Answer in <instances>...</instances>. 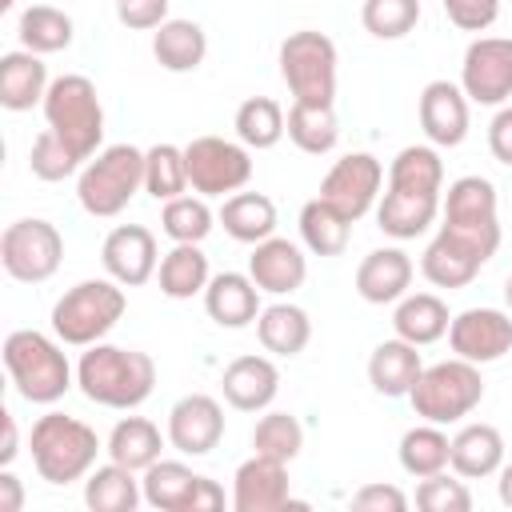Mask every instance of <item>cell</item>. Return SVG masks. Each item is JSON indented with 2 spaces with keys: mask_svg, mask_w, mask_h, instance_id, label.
<instances>
[{
  "mask_svg": "<svg viewBox=\"0 0 512 512\" xmlns=\"http://www.w3.org/2000/svg\"><path fill=\"white\" fill-rule=\"evenodd\" d=\"M188 188L192 184H188L184 148H176V144H152L144 152V192L152 200H176Z\"/></svg>",
  "mask_w": 512,
  "mask_h": 512,
  "instance_id": "obj_42",
  "label": "cell"
},
{
  "mask_svg": "<svg viewBox=\"0 0 512 512\" xmlns=\"http://www.w3.org/2000/svg\"><path fill=\"white\" fill-rule=\"evenodd\" d=\"M440 216V196H408V192H384L376 204V224L392 240H416L428 232Z\"/></svg>",
  "mask_w": 512,
  "mask_h": 512,
  "instance_id": "obj_32",
  "label": "cell"
},
{
  "mask_svg": "<svg viewBox=\"0 0 512 512\" xmlns=\"http://www.w3.org/2000/svg\"><path fill=\"white\" fill-rule=\"evenodd\" d=\"M284 128H288V140L308 152V156H324L336 148L340 140V120H336V108L332 104H304V100H292L288 116H284Z\"/></svg>",
  "mask_w": 512,
  "mask_h": 512,
  "instance_id": "obj_37",
  "label": "cell"
},
{
  "mask_svg": "<svg viewBox=\"0 0 512 512\" xmlns=\"http://www.w3.org/2000/svg\"><path fill=\"white\" fill-rule=\"evenodd\" d=\"M156 280H160V292H164L168 300L204 296V288H208V280H212L208 256L200 252V244H172V252L160 256Z\"/></svg>",
  "mask_w": 512,
  "mask_h": 512,
  "instance_id": "obj_36",
  "label": "cell"
},
{
  "mask_svg": "<svg viewBox=\"0 0 512 512\" xmlns=\"http://www.w3.org/2000/svg\"><path fill=\"white\" fill-rule=\"evenodd\" d=\"M240 144L264 152V148H276L288 128H284V108L272 100V96H248L240 108H236V120H232Z\"/></svg>",
  "mask_w": 512,
  "mask_h": 512,
  "instance_id": "obj_41",
  "label": "cell"
},
{
  "mask_svg": "<svg viewBox=\"0 0 512 512\" xmlns=\"http://www.w3.org/2000/svg\"><path fill=\"white\" fill-rule=\"evenodd\" d=\"M216 224V212L208 208V196H176V200H164V212H160V228L172 244H200Z\"/></svg>",
  "mask_w": 512,
  "mask_h": 512,
  "instance_id": "obj_43",
  "label": "cell"
},
{
  "mask_svg": "<svg viewBox=\"0 0 512 512\" xmlns=\"http://www.w3.org/2000/svg\"><path fill=\"white\" fill-rule=\"evenodd\" d=\"M388 188L408 196H440L444 192V160L436 144H408L388 164Z\"/></svg>",
  "mask_w": 512,
  "mask_h": 512,
  "instance_id": "obj_29",
  "label": "cell"
},
{
  "mask_svg": "<svg viewBox=\"0 0 512 512\" xmlns=\"http://www.w3.org/2000/svg\"><path fill=\"white\" fill-rule=\"evenodd\" d=\"M140 188H144V152L132 144L100 148L76 176V200L96 220L120 216Z\"/></svg>",
  "mask_w": 512,
  "mask_h": 512,
  "instance_id": "obj_5",
  "label": "cell"
},
{
  "mask_svg": "<svg viewBox=\"0 0 512 512\" xmlns=\"http://www.w3.org/2000/svg\"><path fill=\"white\" fill-rule=\"evenodd\" d=\"M488 152L512 168V104H500L488 124Z\"/></svg>",
  "mask_w": 512,
  "mask_h": 512,
  "instance_id": "obj_51",
  "label": "cell"
},
{
  "mask_svg": "<svg viewBox=\"0 0 512 512\" xmlns=\"http://www.w3.org/2000/svg\"><path fill=\"white\" fill-rule=\"evenodd\" d=\"M164 440H168V436H160V428H156L148 416H124V420H116V428L108 432L104 452H108V460H116V464H124V468H132V472H144L148 464L160 460Z\"/></svg>",
  "mask_w": 512,
  "mask_h": 512,
  "instance_id": "obj_34",
  "label": "cell"
},
{
  "mask_svg": "<svg viewBox=\"0 0 512 512\" xmlns=\"http://www.w3.org/2000/svg\"><path fill=\"white\" fill-rule=\"evenodd\" d=\"M504 304L512 308V272H508V280H504Z\"/></svg>",
  "mask_w": 512,
  "mask_h": 512,
  "instance_id": "obj_55",
  "label": "cell"
},
{
  "mask_svg": "<svg viewBox=\"0 0 512 512\" xmlns=\"http://www.w3.org/2000/svg\"><path fill=\"white\" fill-rule=\"evenodd\" d=\"M16 36L28 52L36 56H52V52H64L76 36V24L64 8H52V4H32L20 12V24H16Z\"/></svg>",
  "mask_w": 512,
  "mask_h": 512,
  "instance_id": "obj_38",
  "label": "cell"
},
{
  "mask_svg": "<svg viewBox=\"0 0 512 512\" xmlns=\"http://www.w3.org/2000/svg\"><path fill=\"white\" fill-rule=\"evenodd\" d=\"M256 336L264 344V352L272 356H300L312 340V320L300 304H288V300H276L268 308H260L256 316Z\"/></svg>",
  "mask_w": 512,
  "mask_h": 512,
  "instance_id": "obj_30",
  "label": "cell"
},
{
  "mask_svg": "<svg viewBox=\"0 0 512 512\" xmlns=\"http://www.w3.org/2000/svg\"><path fill=\"white\" fill-rule=\"evenodd\" d=\"M248 276L268 296H292L308 280V256L300 252V244H292L284 236H268V240L252 244Z\"/></svg>",
  "mask_w": 512,
  "mask_h": 512,
  "instance_id": "obj_20",
  "label": "cell"
},
{
  "mask_svg": "<svg viewBox=\"0 0 512 512\" xmlns=\"http://www.w3.org/2000/svg\"><path fill=\"white\" fill-rule=\"evenodd\" d=\"M188 184L200 196H232L252 180V148L224 136H196L184 144Z\"/></svg>",
  "mask_w": 512,
  "mask_h": 512,
  "instance_id": "obj_11",
  "label": "cell"
},
{
  "mask_svg": "<svg viewBox=\"0 0 512 512\" xmlns=\"http://www.w3.org/2000/svg\"><path fill=\"white\" fill-rule=\"evenodd\" d=\"M140 500H144V488H140L136 472L116 460L96 464L84 476V504L92 512H132Z\"/></svg>",
  "mask_w": 512,
  "mask_h": 512,
  "instance_id": "obj_35",
  "label": "cell"
},
{
  "mask_svg": "<svg viewBox=\"0 0 512 512\" xmlns=\"http://www.w3.org/2000/svg\"><path fill=\"white\" fill-rule=\"evenodd\" d=\"M480 268H484V260H480L476 252H468L464 244H456L452 236H444V232H436L432 244H428L424 256H420V272H424V280L436 284V288H448V292L472 284Z\"/></svg>",
  "mask_w": 512,
  "mask_h": 512,
  "instance_id": "obj_33",
  "label": "cell"
},
{
  "mask_svg": "<svg viewBox=\"0 0 512 512\" xmlns=\"http://www.w3.org/2000/svg\"><path fill=\"white\" fill-rule=\"evenodd\" d=\"M460 88L472 104L500 108L512 96V36H476L460 60Z\"/></svg>",
  "mask_w": 512,
  "mask_h": 512,
  "instance_id": "obj_13",
  "label": "cell"
},
{
  "mask_svg": "<svg viewBox=\"0 0 512 512\" xmlns=\"http://www.w3.org/2000/svg\"><path fill=\"white\" fill-rule=\"evenodd\" d=\"M304 448V428L292 412H264L252 428V452L256 456H268V460H280V464H292Z\"/></svg>",
  "mask_w": 512,
  "mask_h": 512,
  "instance_id": "obj_44",
  "label": "cell"
},
{
  "mask_svg": "<svg viewBox=\"0 0 512 512\" xmlns=\"http://www.w3.org/2000/svg\"><path fill=\"white\" fill-rule=\"evenodd\" d=\"M28 168H32V176L36 180H44V184H56V180H68L72 172H80L84 168V160L52 132V128H44L36 140H32V152H28Z\"/></svg>",
  "mask_w": 512,
  "mask_h": 512,
  "instance_id": "obj_46",
  "label": "cell"
},
{
  "mask_svg": "<svg viewBox=\"0 0 512 512\" xmlns=\"http://www.w3.org/2000/svg\"><path fill=\"white\" fill-rule=\"evenodd\" d=\"M504 464V436L496 424H464L452 436V452H448V468L464 480H484L496 476Z\"/></svg>",
  "mask_w": 512,
  "mask_h": 512,
  "instance_id": "obj_25",
  "label": "cell"
},
{
  "mask_svg": "<svg viewBox=\"0 0 512 512\" xmlns=\"http://www.w3.org/2000/svg\"><path fill=\"white\" fill-rule=\"evenodd\" d=\"M4 368L16 384V392L28 404H56L72 384L76 368L64 356V344L36 332V328H16L4 340Z\"/></svg>",
  "mask_w": 512,
  "mask_h": 512,
  "instance_id": "obj_2",
  "label": "cell"
},
{
  "mask_svg": "<svg viewBox=\"0 0 512 512\" xmlns=\"http://www.w3.org/2000/svg\"><path fill=\"white\" fill-rule=\"evenodd\" d=\"M440 208H444L440 232L452 236L456 244H464L468 252H476L488 264L496 256V248H500V200H496V184L488 176H460V180L448 184Z\"/></svg>",
  "mask_w": 512,
  "mask_h": 512,
  "instance_id": "obj_7",
  "label": "cell"
},
{
  "mask_svg": "<svg viewBox=\"0 0 512 512\" xmlns=\"http://www.w3.org/2000/svg\"><path fill=\"white\" fill-rule=\"evenodd\" d=\"M420 372H424V360H420L416 344H408V340H400V336L376 344L372 356H368V384H372L380 396H392V400H396V396H408Z\"/></svg>",
  "mask_w": 512,
  "mask_h": 512,
  "instance_id": "obj_26",
  "label": "cell"
},
{
  "mask_svg": "<svg viewBox=\"0 0 512 512\" xmlns=\"http://www.w3.org/2000/svg\"><path fill=\"white\" fill-rule=\"evenodd\" d=\"M416 504H420L424 512H468V508H472V492L464 488V476L456 480V476H448V468H444V472L420 480Z\"/></svg>",
  "mask_w": 512,
  "mask_h": 512,
  "instance_id": "obj_47",
  "label": "cell"
},
{
  "mask_svg": "<svg viewBox=\"0 0 512 512\" xmlns=\"http://www.w3.org/2000/svg\"><path fill=\"white\" fill-rule=\"evenodd\" d=\"M60 260H64V236L52 220H40V216L12 220L0 236V264L20 284L52 280Z\"/></svg>",
  "mask_w": 512,
  "mask_h": 512,
  "instance_id": "obj_10",
  "label": "cell"
},
{
  "mask_svg": "<svg viewBox=\"0 0 512 512\" xmlns=\"http://www.w3.org/2000/svg\"><path fill=\"white\" fill-rule=\"evenodd\" d=\"M360 24L376 40H400L420 24V0H364Z\"/></svg>",
  "mask_w": 512,
  "mask_h": 512,
  "instance_id": "obj_45",
  "label": "cell"
},
{
  "mask_svg": "<svg viewBox=\"0 0 512 512\" xmlns=\"http://www.w3.org/2000/svg\"><path fill=\"white\" fill-rule=\"evenodd\" d=\"M216 220L240 244H260V240L276 236V204L264 192H232V196H224Z\"/></svg>",
  "mask_w": 512,
  "mask_h": 512,
  "instance_id": "obj_31",
  "label": "cell"
},
{
  "mask_svg": "<svg viewBox=\"0 0 512 512\" xmlns=\"http://www.w3.org/2000/svg\"><path fill=\"white\" fill-rule=\"evenodd\" d=\"M448 348L472 364H496L512 352V316L500 308H464L448 324Z\"/></svg>",
  "mask_w": 512,
  "mask_h": 512,
  "instance_id": "obj_15",
  "label": "cell"
},
{
  "mask_svg": "<svg viewBox=\"0 0 512 512\" xmlns=\"http://www.w3.org/2000/svg\"><path fill=\"white\" fill-rule=\"evenodd\" d=\"M380 184H384V164L372 152H348L320 180V196L356 224L360 216H368L376 208Z\"/></svg>",
  "mask_w": 512,
  "mask_h": 512,
  "instance_id": "obj_14",
  "label": "cell"
},
{
  "mask_svg": "<svg viewBox=\"0 0 512 512\" xmlns=\"http://www.w3.org/2000/svg\"><path fill=\"white\" fill-rule=\"evenodd\" d=\"M468 96L452 80H428L420 92V128L428 144L436 148H456L468 136Z\"/></svg>",
  "mask_w": 512,
  "mask_h": 512,
  "instance_id": "obj_19",
  "label": "cell"
},
{
  "mask_svg": "<svg viewBox=\"0 0 512 512\" xmlns=\"http://www.w3.org/2000/svg\"><path fill=\"white\" fill-rule=\"evenodd\" d=\"M100 260H104V272L124 284V288H140L156 276L160 268V252H156V236L144 228V224H116L108 236H104V248H100Z\"/></svg>",
  "mask_w": 512,
  "mask_h": 512,
  "instance_id": "obj_18",
  "label": "cell"
},
{
  "mask_svg": "<svg viewBox=\"0 0 512 512\" xmlns=\"http://www.w3.org/2000/svg\"><path fill=\"white\" fill-rule=\"evenodd\" d=\"M348 236H352V220L344 212H336L324 196H312L300 208V240H304L308 252H316V256H340L348 248Z\"/></svg>",
  "mask_w": 512,
  "mask_h": 512,
  "instance_id": "obj_39",
  "label": "cell"
},
{
  "mask_svg": "<svg viewBox=\"0 0 512 512\" xmlns=\"http://www.w3.org/2000/svg\"><path fill=\"white\" fill-rule=\"evenodd\" d=\"M352 508H360V512H404L408 496L396 484H364V488H356Z\"/></svg>",
  "mask_w": 512,
  "mask_h": 512,
  "instance_id": "obj_50",
  "label": "cell"
},
{
  "mask_svg": "<svg viewBox=\"0 0 512 512\" xmlns=\"http://www.w3.org/2000/svg\"><path fill=\"white\" fill-rule=\"evenodd\" d=\"M204 312L220 328H248L260 316V288L248 272H216L204 288Z\"/></svg>",
  "mask_w": 512,
  "mask_h": 512,
  "instance_id": "obj_23",
  "label": "cell"
},
{
  "mask_svg": "<svg viewBox=\"0 0 512 512\" xmlns=\"http://www.w3.org/2000/svg\"><path fill=\"white\" fill-rule=\"evenodd\" d=\"M448 304L436 296V292H408L396 300V312H392V328L400 340L424 348V344H436L440 336H448Z\"/></svg>",
  "mask_w": 512,
  "mask_h": 512,
  "instance_id": "obj_27",
  "label": "cell"
},
{
  "mask_svg": "<svg viewBox=\"0 0 512 512\" xmlns=\"http://www.w3.org/2000/svg\"><path fill=\"white\" fill-rule=\"evenodd\" d=\"M116 16L124 28L148 32L168 20V0H116Z\"/></svg>",
  "mask_w": 512,
  "mask_h": 512,
  "instance_id": "obj_49",
  "label": "cell"
},
{
  "mask_svg": "<svg viewBox=\"0 0 512 512\" xmlns=\"http://www.w3.org/2000/svg\"><path fill=\"white\" fill-rule=\"evenodd\" d=\"M48 64L28 52V48H16V52H4L0 56V104L8 112H28L36 104H44L48 96Z\"/></svg>",
  "mask_w": 512,
  "mask_h": 512,
  "instance_id": "obj_24",
  "label": "cell"
},
{
  "mask_svg": "<svg viewBox=\"0 0 512 512\" xmlns=\"http://www.w3.org/2000/svg\"><path fill=\"white\" fill-rule=\"evenodd\" d=\"M76 388L100 408H140L156 388V364L140 348L88 344L76 364Z\"/></svg>",
  "mask_w": 512,
  "mask_h": 512,
  "instance_id": "obj_1",
  "label": "cell"
},
{
  "mask_svg": "<svg viewBox=\"0 0 512 512\" xmlns=\"http://www.w3.org/2000/svg\"><path fill=\"white\" fill-rule=\"evenodd\" d=\"M44 120L48 128L88 164L96 152H100V140H104V104L96 96V84L80 72H64L48 84V96H44Z\"/></svg>",
  "mask_w": 512,
  "mask_h": 512,
  "instance_id": "obj_6",
  "label": "cell"
},
{
  "mask_svg": "<svg viewBox=\"0 0 512 512\" xmlns=\"http://www.w3.org/2000/svg\"><path fill=\"white\" fill-rule=\"evenodd\" d=\"M24 508V488H20V480L4 468L0 472V512H20Z\"/></svg>",
  "mask_w": 512,
  "mask_h": 512,
  "instance_id": "obj_52",
  "label": "cell"
},
{
  "mask_svg": "<svg viewBox=\"0 0 512 512\" xmlns=\"http://www.w3.org/2000/svg\"><path fill=\"white\" fill-rule=\"evenodd\" d=\"M168 444L184 456H208L224 440V408L208 392H188L168 408Z\"/></svg>",
  "mask_w": 512,
  "mask_h": 512,
  "instance_id": "obj_16",
  "label": "cell"
},
{
  "mask_svg": "<svg viewBox=\"0 0 512 512\" xmlns=\"http://www.w3.org/2000/svg\"><path fill=\"white\" fill-rule=\"evenodd\" d=\"M484 400V380H480V364L472 360H440V364H424V372L416 376L408 404L420 420L428 424H460L464 416H472Z\"/></svg>",
  "mask_w": 512,
  "mask_h": 512,
  "instance_id": "obj_8",
  "label": "cell"
},
{
  "mask_svg": "<svg viewBox=\"0 0 512 512\" xmlns=\"http://www.w3.org/2000/svg\"><path fill=\"white\" fill-rule=\"evenodd\" d=\"M220 392L236 412H264L280 392V368L268 356H236L220 376Z\"/></svg>",
  "mask_w": 512,
  "mask_h": 512,
  "instance_id": "obj_21",
  "label": "cell"
},
{
  "mask_svg": "<svg viewBox=\"0 0 512 512\" xmlns=\"http://www.w3.org/2000/svg\"><path fill=\"white\" fill-rule=\"evenodd\" d=\"M28 444H32V468L40 472V480H48L56 488L84 480L96 468V456L104 448L96 428H88L84 420L64 416V412H44L32 424Z\"/></svg>",
  "mask_w": 512,
  "mask_h": 512,
  "instance_id": "obj_3",
  "label": "cell"
},
{
  "mask_svg": "<svg viewBox=\"0 0 512 512\" xmlns=\"http://www.w3.org/2000/svg\"><path fill=\"white\" fill-rule=\"evenodd\" d=\"M0 424H4V444H0V468H8V464L16 460V452H20V448H16V444H20V440H16V420H12V412H8V408L0 412Z\"/></svg>",
  "mask_w": 512,
  "mask_h": 512,
  "instance_id": "obj_53",
  "label": "cell"
},
{
  "mask_svg": "<svg viewBox=\"0 0 512 512\" xmlns=\"http://www.w3.org/2000/svg\"><path fill=\"white\" fill-rule=\"evenodd\" d=\"M152 56L164 72H196L208 56V36L196 20H164L156 32H152Z\"/></svg>",
  "mask_w": 512,
  "mask_h": 512,
  "instance_id": "obj_28",
  "label": "cell"
},
{
  "mask_svg": "<svg viewBox=\"0 0 512 512\" xmlns=\"http://www.w3.org/2000/svg\"><path fill=\"white\" fill-rule=\"evenodd\" d=\"M412 256L404 248H372L356 268V292L364 304H396L412 284Z\"/></svg>",
  "mask_w": 512,
  "mask_h": 512,
  "instance_id": "obj_22",
  "label": "cell"
},
{
  "mask_svg": "<svg viewBox=\"0 0 512 512\" xmlns=\"http://www.w3.org/2000/svg\"><path fill=\"white\" fill-rule=\"evenodd\" d=\"M144 504L160 512H216L224 508V488L180 460H156L140 472Z\"/></svg>",
  "mask_w": 512,
  "mask_h": 512,
  "instance_id": "obj_12",
  "label": "cell"
},
{
  "mask_svg": "<svg viewBox=\"0 0 512 512\" xmlns=\"http://www.w3.org/2000/svg\"><path fill=\"white\" fill-rule=\"evenodd\" d=\"M448 452H452V440H448V432H444V424H416V428H408L404 436H400V468L408 472V476H416V480H424V476H436V472H444L448 468Z\"/></svg>",
  "mask_w": 512,
  "mask_h": 512,
  "instance_id": "obj_40",
  "label": "cell"
},
{
  "mask_svg": "<svg viewBox=\"0 0 512 512\" xmlns=\"http://www.w3.org/2000/svg\"><path fill=\"white\" fill-rule=\"evenodd\" d=\"M440 4L460 32H488L500 16V0H440Z\"/></svg>",
  "mask_w": 512,
  "mask_h": 512,
  "instance_id": "obj_48",
  "label": "cell"
},
{
  "mask_svg": "<svg viewBox=\"0 0 512 512\" xmlns=\"http://www.w3.org/2000/svg\"><path fill=\"white\" fill-rule=\"evenodd\" d=\"M232 508L236 512H284V508H304V504L292 500L288 464L252 452L232 476Z\"/></svg>",
  "mask_w": 512,
  "mask_h": 512,
  "instance_id": "obj_17",
  "label": "cell"
},
{
  "mask_svg": "<svg viewBox=\"0 0 512 512\" xmlns=\"http://www.w3.org/2000/svg\"><path fill=\"white\" fill-rule=\"evenodd\" d=\"M128 296L124 284H116L112 276L100 280H80L72 284L56 304H52V336L68 348H88L100 344L124 316Z\"/></svg>",
  "mask_w": 512,
  "mask_h": 512,
  "instance_id": "obj_4",
  "label": "cell"
},
{
  "mask_svg": "<svg viewBox=\"0 0 512 512\" xmlns=\"http://www.w3.org/2000/svg\"><path fill=\"white\" fill-rule=\"evenodd\" d=\"M280 76L292 100L332 104L336 100V44L316 28L288 32L280 44Z\"/></svg>",
  "mask_w": 512,
  "mask_h": 512,
  "instance_id": "obj_9",
  "label": "cell"
},
{
  "mask_svg": "<svg viewBox=\"0 0 512 512\" xmlns=\"http://www.w3.org/2000/svg\"><path fill=\"white\" fill-rule=\"evenodd\" d=\"M496 476H500V480H496V492H500V504H504V508H512V460H504Z\"/></svg>",
  "mask_w": 512,
  "mask_h": 512,
  "instance_id": "obj_54",
  "label": "cell"
}]
</instances>
